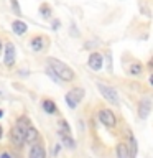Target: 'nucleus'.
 Instances as JSON below:
<instances>
[{
  "mask_svg": "<svg viewBox=\"0 0 153 158\" xmlns=\"http://www.w3.org/2000/svg\"><path fill=\"white\" fill-rule=\"evenodd\" d=\"M48 64H49V68H51V71L56 74L58 79H61V81L71 82V81L76 79V73H74L66 63L59 61V59H56V58H48Z\"/></svg>",
  "mask_w": 153,
  "mask_h": 158,
  "instance_id": "nucleus-1",
  "label": "nucleus"
},
{
  "mask_svg": "<svg viewBox=\"0 0 153 158\" xmlns=\"http://www.w3.org/2000/svg\"><path fill=\"white\" fill-rule=\"evenodd\" d=\"M96 86L99 89V92H101V96L105 99L107 102H110L112 106H118V104H120L118 92L112 86H107V84H104V82H96Z\"/></svg>",
  "mask_w": 153,
  "mask_h": 158,
  "instance_id": "nucleus-2",
  "label": "nucleus"
},
{
  "mask_svg": "<svg viewBox=\"0 0 153 158\" xmlns=\"http://www.w3.org/2000/svg\"><path fill=\"white\" fill-rule=\"evenodd\" d=\"M84 99V89L82 87H74L66 94V104L69 106V109H76L77 104Z\"/></svg>",
  "mask_w": 153,
  "mask_h": 158,
  "instance_id": "nucleus-3",
  "label": "nucleus"
},
{
  "mask_svg": "<svg viewBox=\"0 0 153 158\" xmlns=\"http://www.w3.org/2000/svg\"><path fill=\"white\" fill-rule=\"evenodd\" d=\"M99 120H101L102 125H105L109 128H114L117 125V117L110 109H101L99 110Z\"/></svg>",
  "mask_w": 153,
  "mask_h": 158,
  "instance_id": "nucleus-4",
  "label": "nucleus"
},
{
  "mask_svg": "<svg viewBox=\"0 0 153 158\" xmlns=\"http://www.w3.org/2000/svg\"><path fill=\"white\" fill-rule=\"evenodd\" d=\"M125 71H127L128 76H133V77L142 76L143 71H145V64L137 58H130V63L125 66Z\"/></svg>",
  "mask_w": 153,
  "mask_h": 158,
  "instance_id": "nucleus-5",
  "label": "nucleus"
},
{
  "mask_svg": "<svg viewBox=\"0 0 153 158\" xmlns=\"http://www.w3.org/2000/svg\"><path fill=\"white\" fill-rule=\"evenodd\" d=\"M151 112V101L148 97H143L138 101V106H137V114H138V118H142V120H145L148 118Z\"/></svg>",
  "mask_w": 153,
  "mask_h": 158,
  "instance_id": "nucleus-6",
  "label": "nucleus"
},
{
  "mask_svg": "<svg viewBox=\"0 0 153 158\" xmlns=\"http://www.w3.org/2000/svg\"><path fill=\"white\" fill-rule=\"evenodd\" d=\"M87 66L91 68L92 71H101L102 66H104V56H102V53H99V51H92L91 54H89Z\"/></svg>",
  "mask_w": 153,
  "mask_h": 158,
  "instance_id": "nucleus-7",
  "label": "nucleus"
},
{
  "mask_svg": "<svg viewBox=\"0 0 153 158\" xmlns=\"http://www.w3.org/2000/svg\"><path fill=\"white\" fill-rule=\"evenodd\" d=\"M125 145H127V150H128V156L135 158L138 155V142H137V138L133 137L132 130H127V142H125Z\"/></svg>",
  "mask_w": 153,
  "mask_h": 158,
  "instance_id": "nucleus-8",
  "label": "nucleus"
},
{
  "mask_svg": "<svg viewBox=\"0 0 153 158\" xmlns=\"http://www.w3.org/2000/svg\"><path fill=\"white\" fill-rule=\"evenodd\" d=\"M10 138H12L13 145H23L25 143V128H22L20 125H15L12 130H10Z\"/></svg>",
  "mask_w": 153,
  "mask_h": 158,
  "instance_id": "nucleus-9",
  "label": "nucleus"
},
{
  "mask_svg": "<svg viewBox=\"0 0 153 158\" xmlns=\"http://www.w3.org/2000/svg\"><path fill=\"white\" fill-rule=\"evenodd\" d=\"M3 64L8 68H12L15 64V46L12 43L5 44V54H3Z\"/></svg>",
  "mask_w": 153,
  "mask_h": 158,
  "instance_id": "nucleus-10",
  "label": "nucleus"
},
{
  "mask_svg": "<svg viewBox=\"0 0 153 158\" xmlns=\"http://www.w3.org/2000/svg\"><path fill=\"white\" fill-rule=\"evenodd\" d=\"M30 158H46V152H44V148L39 145V143L35 142L31 148H30V153H28Z\"/></svg>",
  "mask_w": 153,
  "mask_h": 158,
  "instance_id": "nucleus-11",
  "label": "nucleus"
},
{
  "mask_svg": "<svg viewBox=\"0 0 153 158\" xmlns=\"http://www.w3.org/2000/svg\"><path fill=\"white\" fill-rule=\"evenodd\" d=\"M12 30H13V33H17V35H23V33H27V23L22 22V20H15V22L12 23Z\"/></svg>",
  "mask_w": 153,
  "mask_h": 158,
  "instance_id": "nucleus-12",
  "label": "nucleus"
},
{
  "mask_svg": "<svg viewBox=\"0 0 153 158\" xmlns=\"http://www.w3.org/2000/svg\"><path fill=\"white\" fill-rule=\"evenodd\" d=\"M36 140H38V132H36V128H33L31 125H30L27 130H25V142L35 143Z\"/></svg>",
  "mask_w": 153,
  "mask_h": 158,
  "instance_id": "nucleus-13",
  "label": "nucleus"
},
{
  "mask_svg": "<svg viewBox=\"0 0 153 158\" xmlns=\"http://www.w3.org/2000/svg\"><path fill=\"white\" fill-rule=\"evenodd\" d=\"M44 46V38L43 36H35L31 41H30V48L33 49V51H41Z\"/></svg>",
  "mask_w": 153,
  "mask_h": 158,
  "instance_id": "nucleus-14",
  "label": "nucleus"
},
{
  "mask_svg": "<svg viewBox=\"0 0 153 158\" xmlns=\"http://www.w3.org/2000/svg\"><path fill=\"white\" fill-rule=\"evenodd\" d=\"M115 153H117V158H130V156H128V150H127L125 142L117 143V147H115Z\"/></svg>",
  "mask_w": 153,
  "mask_h": 158,
  "instance_id": "nucleus-15",
  "label": "nucleus"
},
{
  "mask_svg": "<svg viewBox=\"0 0 153 158\" xmlns=\"http://www.w3.org/2000/svg\"><path fill=\"white\" fill-rule=\"evenodd\" d=\"M59 137H61L63 143L68 148H74V147H76V143H74V138L71 137V133H59Z\"/></svg>",
  "mask_w": 153,
  "mask_h": 158,
  "instance_id": "nucleus-16",
  "label": "nucleus"
},
{
  "mask_svg": "<svg viewBox=\"0 0 153 158\" xmlns=\"http://www.w3.org/2000/svg\"><path fill=\"white\" fill-rule=\"evenodd\" d=\"M43 109H44V112H48V114H54L56 112V104H54L51 99H44L43 101Z\"/></svg>",
  "mask_w": 153,
  "mask_h": 158,
  "instance_id": "nucleus-17",
  "label": "nucleus"
},
{
  "mask_svg": "<svg viewBox=\"0 0 153 158\" xmlns=\"http://www.w3.org/2000/svg\"><path fill=\"white\" fill-rule=\"evenodd\" d=\"M39 13H41L44 18H49L51 17V7H49L48 3H41L39 5Z\"/></svg>",
  "mask_w": 153,
  "mask_h": 158,
  "instance_id": "nucleus-18",
  "label": "nucleus"
},
{
  "mask_svg": "<svg viewBox=\"0 0 153 158\" xmlns=\"http://www.w3.org/2000/svg\"><path fill=\"white\" fill-rule=\"evenodd\" d=\"M145 69H148V71H153V56L150 58V59H148V61H147V64H145Z\"/></svg>",
  "mask_w": 153,
  "mask_h": 158,
  "instance_id": "nucleus-19",
  "label": "nucleus"
},
{
  "mask_svg": "<svg viewBox=\"0 0 153 158\" xmlns=\"http://www.w3.org/2000/svg\"><path fill=\"white\" fill-rule=\"evenodd\" d=\"M107 63H109V71H112V56H110V53L107 51Z\"/></svg>",
  "mask_w": 153,
  "mask_h": 158,
  "instance_id": "nucleus-20",
  "label": "nucleus"
},
{
  "mask_svg": "<svg viewBox=\"0 0 153 158\" xmlns=\"http://www.w3.org/2000/svg\"><path fill=\"white\" fill-rule=\"evenodd\" d=\"M12 5H13V10L17 13H20V7H18V3H17V0H12Z\"/></svg>",
  "mask_w": 153,
  "mask_h": 158,
  "instance_id": "nucleus-21",
  "label": "nucleus"
},
{
  "mask_svg": "<svg viewBox=\"0 0 153 158\" xmlns=\"http://www.w3.org/2000/svg\"><path fill=\"white\" fill-rule=\"evenodd\" d=\"M148 84H150V86L153 87V71L150 73V76H148Z\"/></svg>",
  "mask_w": 153,
  "mask_h": 158,
  "instance_id": "nucleus-22",
  "label": "nucleus"
},
{
  "mask_svg": "<svg viewBox=\"0 0 153 158\" xmlns=\"http://www.w3.org/2000/svg\"><path fill=\"white\" fill-rule=\"evenodd\" d=\"M53 28H54V30L59 28V22H58V20H54V22H53Z\"/></svg>",
  "mask_w": 153,
  "mask_h": 158,
  "instance_id": "nucleus-23",
  "label": "nucleus"
},
{
  "mask_svg": "<svg viewBox=\"0 0 153 158\" xmlns=\"http://www.w3.org/2000/svg\"><path fill=\"white\" fill-rule=\"evenodd\" d=\"M0 158H8V153H2V155H0Z\"/></svg>",
  "mask_w": 153,
  "mask_h": 158,
  "instance_id": "nucleus-24",
  "label": "nucleus"
},
{
  "mask_svg": "<svg viewBox=\"0 0 153 158\" xmlns=\"http://www.w3.org/2000/svg\"><path fill=\"white\" fill-rule=\"evenodd\" d=\"M0 138H2V127H0Z\"/></svg>",
  "mask_w": 153,
  "mask_h": 158,
  "instance_id": "nucleus-25",
  "label": "nucleus"
},
{
  "mask_svg": "<svg viewBox=\"0 0 153 158\" xmlns=\"http://www.w3.org/2000/svg\"><path fill=\"white\" fill-rule=\"evenodd\" d=\"M0 51H2V43H0Z\"/></svg>",
  "mask_w": 153,
  "mask_h": 158,
  "instance_id": "nucleus-26",
  "label": "nucleus"
},
{
  "mask_svg": "<svg viewBox=\"0 0 153 158\" xmlns=\"http://www.w3.org/2000/svg\"><path fill=\"white\" fill-rule=\"evenodd\" d=\"M2 114H3V112H2V110H0V117H2Z\"/></svg>",
  "mask_w": 153,
  "mask_h": 158,
  "instance_id": "nucleus-27",
  "label": "nucleus"
}]
</instances>
